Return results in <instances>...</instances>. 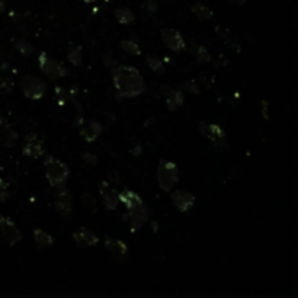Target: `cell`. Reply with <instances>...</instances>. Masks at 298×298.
Wrapping results in <instances>:
<instances>
[{
	"label": "cell",
	"mask_w": 298,
	"mask_h": 298,
	"mask_svg": "<svg viewBox=\"0 0 298 298\" xmlns=\"http://www.w3.org/2000/svg\"><path fill=\"white\" fill-rule=\"evenodd\" d=\"M114 88L117 91V99H131L143 95L145 83L143 74L133 66H119L111 69Z\"/></svg>",
	"instance_id": "cell-1"
},
{
	"label": "cell",
	"mask_w": 298,
	"mask_h": 298,
	"mask_svg": "<svg viewBox=\"0 0 298 298\" xmlns=\"http://www.w3.org/2000/svg\"><path fill=\"white\" fill-rule=\"evenodd\" d=\"M44 171H46L47 181L53 188L64 186L70 175L69 166L66 163L48 154H44Z\"/></svg>",
	"instance_id": "cell-2"
},
{
	"label": "cell",
	"mask_w": 298,
	"mask_h": 298,
	"mask_svg": "<svg viewBox=\"0 0 298 298\" xmlns=\"http://www.w3.org/2000/svg\"><path fill=\"white\" fill-rule=\"evenodd\" d=\"M157 182L160 189L164 192H171L179 182V171L176 163L162 159L157 167Z\"/></svg>",
	"instance_id": "cell-3"
},
{
	"label": "cell",
	"mask_w": 298,
	"mask_h": 298,
	"mask_svg": "<svg viewBox=\"0 0 298 298\" xmlns=\"http://www.w3.org/2000/svg\"><path fill=\"white\" fill-rule=\"evenodd\" d=\"M19 88L25 98L31 100H41L46 96L47 84L42 79L36 77L34 74H25L19 81Z\"/></svg>",
	"instance_id": "cell-4"
},
{
	"label": "cell",
	"mask_w": 298,
	"mask_h": 298,
	"mask_svg": "<svg viewBox=\"0 0 298 298\" xmlns=\"http://www.w3.org/2000/svg\"><path fill=\"white\" fill-rule=\"evenodd\" d=\"M38 61H39V70L46 74L48 79L51 80H57V79H61L67 74V70L63 64L60 61H57L54 58H51L47 53H41L38 57Z\"/></svg>",
	"instance_id": "cell-5"
},
{
	"label": "cell",
	"mask_w": 298,
	"mask_h": 298,
	"mask_svg": "<svg viewBox=\"0 0 298 298\" xmlns=\"http://www.w3.org/2000/svg\"><path fill=\"white\" fill-rule=\"evenodd\" d=\"M103 246L108 252L111 261L114 263H124L128 259V254H130V249L122 240H119L117 237H111L107 236L105 240H103Z\"/></svg>",
	"instance_id": "cell-6"
},
{
	"label": "cell",
	"mask_w": 298,
	"mask_h": 298,
	"mask_svg": "<svg viewBox=\"0 0 298 298\" xmlns=\"http://www.w3.org/2000/svg\"><path fill=\"white\" fill-rule=\"evenodd\" d=\"M198 130L199 133L204 137H207L208 140L216 145V147H224V148L228 147L226 141V131L218 125V124L201 121L198 124Z\"/></svg>",
	"instance_id": "cell-7"
},
{
	"label": "cell",
	"mask_w": 298,
	"mask_h": 298,
	"mask_svg": "<svg viewBox=\"0 0 298 298\" xmlns=\"http://www.w3.org/2000/svg\"><path fill=\"white\" fill-rule=\"evenodd\" d=\"M47 153L46 141L38 136L36 133H27L25 143L22 147V154L32 159H39Z\"/></svg>",
	"instance_id": "cell-8"
},
{
	"label": "cell",
	"mask_w": 298,
	"mask_h": 298,
	"mask_svg": "<svg viewBox=\"0 0 298 298\" xmlns=\"http://www.w3.org/2000/svg\"><path fill=\"white\" fill-rule=\"evenodd\" d=\"M76 122L79 126V134L88 143H93L102 134V130H103L102 124L95 119H86V118L79 117L76 119Z\"/></svg>",
	"instance_id": "cell-9"
},
{
	"label": "cell",
	"mask_w": 298,
	"mask_h": 298,
	"mask_svg": "<svg viewBox=\"0 0 298 298\" xmlns=\"http://www.w3.org/2000/svg\"><path fill=\"white\" fill-rule=\"evenodd\" d=\"M160 39L164 47H167L171 51H175V53H179L185 48V38L182 36L178 29L163 28L160 31Z\"/></svg>",
	"instance_id": "cell-10"
},
{
	"label": "cell",
	"mask_w": 298,
	"mask_h": 298,
	"mask_svg": "<svg viewBox=\"0 0 298 298\" xmlns=\"http://www.w3.org/2000/svg\"><path fill=\"white\" fill-rule=\"evenodd\" d=\"M148 217H150V209L145 207V205H141L140 208L126 211V214L124 216V220H126L130 223L131 233H136L138 230H141V227L147 223Z\"/></svg>",
	"instance_id": "cell-11"
},
{
	"label": "cell",
	"mask_w": 298,
	"mask_h": 298,
	"mask_svg": "<svg viewBox=\"0 0 298 298\" xmlns=\"http://www.w3.org/2000/svg\"><path fill=\"white\" fill-rule=\"evenodd\" d=\"M0 233L9 246H15L22 240V233L19 231L16 224L10 218L3 216H0Z\"/></svg>",
	"instance_id": "cell-12"
},
{
	"label": "cell",
	"mask_w": 298,
	"mask_h": 298,
	"mask_svg": "<svg viewBox=\"0 0 298 298\" xmlns=\"http://www.w3.org/2000/svg\"><path fill=\"white\" fill-rule=\"evenodd\" d=\"M160 93L164 96L166 107H167V109L171 112H176L183 105L185 98H183V93H182L181 89H176V88L169 86V84H163L162 89H160Z\"/></svg>",
	"instance_id": "cell-13"
},
{
	"label": "cell",
	"mask_w": 298,
	"mask_h": 298,
	"mask_svg": "<svg viewBox=\"0 0 298 298\" xmlns=\"http://www.w3.org/2000/svg\"><path fill=\"white\" fill-rule=\"evenodd\" d=\"M99 194L102 202H103V205L108 211L117 209L118 205H119V192L115 188H112L108 181L100 182Z\"/></svg>",
	"instance_id": "cell-14"
},
{
	"label": "cell",
	"mask_w": 298,
	"mask_h": 298,
	"mask_svg": "<svg viewBox=\"0 0 298 298\" xmlns=\"http://www.w3.org/2000/svg\"><path fill=\"white\" fill-rule=\"evenodd\" d=\"M58 192L55 195L54 199V208L55 211L63 216V217H69L73 211V202H72V194L69 189H64V186L57 188Z\"/></svg>",
	"instance_id": "cell-15"
},
{
	"label": "cell",
	"mask_w": 298,
	"mask_h": 298,
	"mask_svg": "<svg viewBox=\"0 0 298 298\" xmlns=\"http://www.w3.org/2000/svg\"><path fill=\"white\" fill-rule=\"evenodd\" d=\"M172 192V190H171ZM172 197V202L175 208L181 212H189L190 209L194 208V204H195V197L188 192V190H175L171 194Z\"/></svg>",
	"instance_id": "cell-16"
},
{
	"label": "cell",
	"mask_w": 298,
	"mask_h": 298,
	"mask_svg": "<svg viewBox=\"0 0 298 298\" xmlns=\"http://www.w3.org/2000/svg\"><path fill=\"white\" fill-rule=\"evenodd\" d=\"M73 240L79 247H93L100 242L98 236L95 235L92 230H88L84 227H81L80 230L73 233Z\"/></svg>",
	"instance_id": "cell-17"
},
{
	"label": "cell",
	"mask_w": 298,
	"mask_h": 298,
	"mask_svg": "<svg viewBox=\"0 0 298 298\" xmlns=\"http://www.w3.org/2000/svg\"><path fill=\"white\" fill-rule=\"evenodd\" d=\"M119 202H122L125 205L126 211H131V209H136V208L144 205L143 198L131 189H124L122 192H119Z\"/></svg>",
	"instance_id": "cell-18"
},
{
	"label": "cell",
	"mask_w": 298,
	"mask_h": 298,
	"mask_svg": "<svg viewBox=\"0 0 298 298\" xmlns=\"http://www.w3.org/2000/svg\"><path fill=\"white\" fill-rule=\"evenodd\" d=\"M34 242H35L38 249L46 250V249H51L54 246V237L48 235L42 228L36 227V228H34Z\"/></svg>",
	"instance_id": "cell-19"
},
{
	"label": "cell",
	"mask_w": 298,
	"mask_h": 298,
	"mask_svg": "<svg viewBox=\"0 0 298 298\" xmlns=\"http://www.w3.org/2000/svg\"><path fill=\"white\" fill-rule=\"evenodd\" d=\"M114 15H115L118 24H121V25H131L136 20L134 12L131 9H128V8H118V9H115Z\"/></svg>",
	"instance_id": "cell-20"
},
{
	"label": "cell",
	"mask_w": 298,
	"mask_h": 298,
	"mask_svg": "<svg viewBox=\"0 0 298 298\" xmlns=\"http://www.w3.org/2000/svg\"><path fill=\"white\" fill-rule=\"evenodd\" d=\"M190 10H192V13H194V15H195L199 20H209V19L214 16V12H212V9H211V8H208L207 5L201 3V2L195 3V5L190 8Z\"/></svg>",
	"instance_id": "cell-21"
},
{
	"label": "cell",
	"mask_w": 298,
	"mask_h": 298,
	"mask_svg": "<svg viewBox=\"0 0 298 298\" xmlns=\"http://www.w3.org/2000/svg\"><path fill=\"white\" fill-rule=\"evenodd\" d=\"M67 61L76 67H79L83 63V54H81V47L80 46H72L69 47V51H67Z\"/></svg>",
	"instance_id": "cell-22"
},
{
	"label": "cell",
	"mask_w": 298,
	"mask_h": 298,
	"mask_svg": "<svg viewBox=\"0 0 298 298\" xmlns=\"http://www.w3.org/2000/svg\"><path fill=\"white\" fill-rule=\"evenodd\" d=\"M121 50H124L128 55H140L141 54V48L137 44L134 39H124L119 42Z\"/></svg>",
	"instance_id": "cell-23"
},
{
	"label": "cell",
	"mask_w": 298,
	"mask_h": 298,
	"mask_svg": "<svg viewBox=\"0 0 298 298\" xmlns=\"http://www.w3.org/2000/svg\"><path fill=\"white\" fill-rule=\"evenodd\" d=\"M145 61H147V66L156 73H164L166 72V66H164V61H163L162 58H159V57H156V55H148L147 58H145Z\"/></svg>",
	"instance_id": "cell-24"
},
{
	"label": "cell",
	"mask_w": 298,
	"mask_h": 298,
	"mask_svg": "<svg viewBox=\"0 0 298 298\" xmlns=\"http://www.w3.org/2000/svg\"><path fill=\"white\" fill-rule=\"evenodd\" d=\"M16 141H18V133L12 126H5V130H3V144L6 147H12V145H15Z\"/></svg>",
	"instance_id": "cell-25"
},
{
	"label": "cell",
	"mask_w": 298,
	"mask_h": 298,
	"mask_svg": "<svg viewBox=\"0 0 298 298\" xmlns=\"http://www.w3.org/2000/svg\"><path fill=\"white\" fill-rule=\"evenodd\" d=\"M15 48H16V51H19V54H22L24 57H31V55L34 54V47L31 46V42H28L25 39L15 41Z\"/></svg>",
	"instance_id": "cell-26"
},
{
	"label": "cell",
	"mask_w": 298,
	"mask_h": 298,
	"mask_svg": "<svg viewBox=\"0 0 298 298\" xmlns=\"http://www.w3.org/2000/svg\"><path fill=\"white\" fill-rule=\"evenodd\" d=\"M211 60H212V57L209 54V51H208L205 47H198V50H197V55H195V61L199 66H205V64L211 63Z\"/></svg>",
	"instance_id": "cell-27"
},
{
	"label": "cell",
	"mask_w": 298,
	"mask_h": 298,
	"mask_svg": "<svg viewBox=\"0 0 298 298\" xmlns=\"http://www.w3.org/2000/svg\"><path fill=\"white\" fill-rule=\"evenodd\" d=\"M157 8H159V0H145L144 9L148 16H153L157 12Z\"/></svg>",
	"instance_id": "cell-28"
},
{
	"label": "cell",
	"mask_w": 298,
	"mask_h": 298,
	"mask_svg": "<svg viewBox=\"0 0 298 298\" xmlns=\"http://www.w3.org/2000/svg\"><path fill=\"white\" fill-rule=\"evenodd\" d=\"M182 88H183L185 91L189 92V93H192V95H199V92H201L198 83H197V81H194V80L185 81V83L182 84Z\"/></svg>",
	"instance_id": "cell-29"
},
{
	"label": "cell",
	"mask_w": 298,
	"mask_h": 298,
	"mask_svg": "<svg viewBox=\"0 0 298 298\" xmlns=\"http://www.w3.org/2000/svg\"><path fill=\"white\" fill-rule=\"evenodd\" d=\"M81 159H83V162L86 163L88 166H91V167H93V166H96V164H98V156L93 153H89V152H86V153L81 154Z\"/></svg>",
	"instance_id": "cell-30"
},
{
	"label": "cell",
	"mask_w": 298,
	"mask_h": 298,
	"mask_svg": "<svg viewBox=\"0 0 298 298\" xmlns=\"http://www.w3.org/2000/svg\"><path fill=\"white\" fill-rule=\"evenodd\" d=\"M102 60H103V64H105L107 67H109V69H114V67H117L118 66V61L115 60V57H114V54H111V53H105Z\"/></svg>",
	"instance_id": "cell-31"
},
{
	"label": "cell",
	"mask_w": 298,
	"mask_h": 298,
	"mask_svg": "<svg viewBox=\"0 0 298 298\" xmlns=\"http://www.w3.org/2000/svg\"><path fill=\"white\" fill-rule=\"evenodd\" d=\"M55 99L58 102V105H64L66 99H67V92L63 91V88H60V86L55 88Z\"/></svg>",
	"instance_id": "cell-32"
},
{
	"label": "cell",
	"mask_w": 298,
	"mask_h": 298,
	"mask_svg": "<svg viewBox=\"0 0 298 298\" xmlns=\"http://www.w3.org/2000/svg\"><path fill=\"white\" fill-rule=\"evenodd\" d=\"M13 89V80L10 77H3L0 79V91L10 92Z\"/></svg>",
	"instance_id": "cell-33"
},
{
	"label": "cell",
	"mask_w": 298,
	"mask_h": 298,
	"mask_svg": "<svg viewBox=\"0 0 298 298\" xmlns=\"http://www.w3.org/2000/svg\"><path fill=\"white\" fill-rule=\"evenodd\" d=\"M9 198V192H8V182H3L0 179V202L6 201Z\"/></svg>",
	"instance_id": "cell-34"
},
{
	"label": "cell",
	"mask_w": 298,
	"mask_h": 298,
	"mask_svg": "<svg viewBox=\"0 0 298 298\" xmlns=\"http://www.w3.org/2000/svg\"><path fill=\"white\" fill-rule=\"evenodd\" d=\"M262 117L269 119V100H262Z\"/></svg>",
	"instance_id": "cell-35"
},
{
	"label": "cell",
	"mask_w": 298,
	"mask_h": 298,
	"mask_svg": "<svg viewBox=\"0 0 298 298\" xmlns=\"http://www.w3.org/2000/svg\"><path fill=\"white\" fill-rule=\"evenodd\" d=\"M141 153H143V147H141V144L134 145V148H133V154H136V156H140Z\"/></svg>",
	"instance_id": "cell-36"
},
{
	"label": "cell",
	"mask_w": 298,
	"mask_h": 298,
	"mask_svg": "<svg viewBox=\"0 0 298 298\" xmlns=\"http://www.w3.org/2000/svg\"><path fill=\"white\" fill-rule=\"evenodd\" d=\"M6 9V3H5V0H0V13H3Z\"/></svg>",
	"instance_id": "cell-37"
},
{
	"label": "cell",
	"mask_w": 298,
	"mask_h": 298,
	"mask_svg": "<svg viewBox=\"0 0 298 298\" xmlns=\"http://www.w3.org/2000/svg\"><path fill=\"white\" fill-rule=\"evenodd\" d=\"M236 3H237V5H243V3H246V0H237Z\"/></svg>",
	"instance_id": "cell-38"
},
{
	"label": "cell",
	"mask_w": 298,
	"mask_h": 298,
	"mask_svg": "<svg viewBox=\"0 0 298 298\" xmlns=\"http://www.w3.org/2000/svg\"><path fill=\"white\" fill-rule=\"evenodd\" d=\"M84 3H93V2H96V0H83Z\"/></svg>",
	"instance_id": "cell-39"
}]
</instances>
